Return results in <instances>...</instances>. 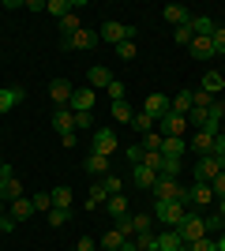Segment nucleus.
I'll use <instances>...</instances> for the list:
<instances>
[{
  "label": "nucleus",
  "mask_w": 225,
  "mask_h": 251,
  "mask_svg": "<svg viewBox=\"0 0 225 251\" xmlns=\"http://www.w3.org/2000/svg\"><path fill=\"white\" fill-rule=\"evenodd\" d=\"M184 214H188V202H184V199L154 202V218H158V221H165L169 229H180V225H184Z\"/></svg>",
  "instance_id": "f257e3e1"
},
{
  "label": "nucleus",
  "mask_w": 225,
  "mask_h": 251,
  "mask_svg": "<svg viewBox=\"0 0 225 251\" xmlns=\"http://www.w3.org/2000/svg\"><path fill=\"white\" fill-rule=\"evenodd\" d=\"M98 34H101V42L120 45V42H131V38H135V26H124V23H117V19H105Z\"/></svg>",
  "instance_id": "f03ea898"
},
{
  "label": "nucleus",
  "mask_w": 225,
  "mask_h": 251,
  "mask_svg": "<svg viewBox=\"0 0 225 251\" xmlns=\"http://www.w3.org/2000/svg\"><path fill=\"white\" fill-rule=\"evenodd\" d=\"M176 232L184 236V248H188V244H195V240H203V236H206V218H199V214H192V210H188V214H184V225H180Z\"/></svg>",
  "instance_id": "7ed1b4c3"
},
{
  "label": "nucleus",
  "mask_w": 225,
  "mask_h": 251,
  "mask_svg": "<svg viewBox=\"0 0 225 251\" xmlns=\"http://www.w3.org/2000/svg\"><path fill=\"white\" fill-rule=\"evenodd\" d=\"M150 191H154V199H158V202H169V199H184V202H188V188H180L173 176H158V184H154Z\"/></svg>",
  "instance_id": "20e7f679"
},
{
  "label": "nucleus",
  "mask_w": 225,
  "mask_h": 251,
  "mask_svg": "<svg viewBox=\"0 0 225 251\" xmlns=\"http://www.w3.org/2000/svg\"><path fill=\"white\" fill-rule=\"evenodd\" d=\"M222 161H218L214 154H206V157H199V161H195V184H210V180L218 176V173H222Z\"/></svg>",
  "instance_id": "39448f33"
},
{
  "label": "nucleus",
  "mask_w": 225,
  "mask_h": 251,
  "mask_svg": "<svg viewBox=\"0 0 225 251\" xmlns=\"http://www.w3.org/2000/svg\"><path fill=\"white\" fill-rule=\"evenodd\" d=\"M158 127L165 131V139H173V135L184 139V131H188V116H180V113H173V109H169V113L158 120Z\"/></svg>",
  "instance_id": "423d86ee"
},
{
  "label": "nucleus",
  "mask_w": 225,
  "mask_h": 251,
  "mask_svg": "<svg viewBox=\"0 0 225 251\" xmlns=\"http://www.w3.org/2000/svg\"><path fill=\"white\" fill-rule=\"evenodd\" d=\"M0 199L4 202H15V199H23V184L15 180V173H11V165L0 173Z\"/></svg>",
  "instance_id": "0eeeda50"
},
{
  "label": "nucleus",
  "mask_w": 225,
  "mask_h": 251,
  "mask_svg": "<svg viewBox=\"0 0 225 251\" xmlns=\"http://www.w3.org/2000/svg\"><path fill=\"white\" fill-rule=\"evenodd\" d=\"M214 139H218V127H203V131H195V139L188 147H192L199 157H206V154H214Z\"/></svg>",
  "instance_id": "6e6552de"
},
{
  "label": "nucleus",
  "mask_w": 225,
  "mask_h": 251,
  "mask_svg": "<svg viewBox=\"0 0 225 251\" xmlns=\"http://www.w3.org/2000/svg\"><path fill=\"white\" fill-rule=\"evenodd\" d=\"M68 109H72V113H90V109H94V90H90V86H75Z\"/></svg>",
  "instance_id": "1a4fd4ad"
},
{
  "label": "nucleus",
  "mask_w": 225,
  "mask_h": 251,
  "mask_svg": "<svg viewBox=\"0 0 225 251\" xmlns=\"http://www.w3.org/2000/svg\"><path fill=\"white\" fill-rule=\"evenodd\" d=\"M117 135H113V131H94V150H90V154H101V157H113L117 154Z\"/></svg>",
  "instance_id": "9d476101"
},
{
  "label": "nucleus",
  "mask_w": 225,
  "mask_h": 251,
  "mask_svg": "<svg viewBox=\"0 0 225 251\" xmlns=\"http://www.w3.org/2000/svg\"><path fill=\"white\" fill-rule=\"evenodd\" d=\"M72 94H75V86L68 83V79H53V83H49V98H53V109H56V105H68V101H72Z\"/></svg>",
  "instance_id": "9b49d317"
},
{
  "label": "nucleus",
  "mask_w": 225,
  "mask_h": 251,
  "mask_svg": "<svg viewBox=\"0 0 225 251\" xmlns=\"http://www.w3.org/2000/svg\"><path fill=\"white\" fill-rule=\"evenodd\" d=\"M188 52H192V60H199V64H206V60H214V56H218L214 45H210V38H192Z\"/></svg>",
  "instance_id": "f8f14e48"
},
{
  "label": "nucleus",
  "mask_w": 225,
  "mask_h": 251,
  "mask_svg": "<svg viewBox=\"0 0 225 251\" xmlns=\"http://www.w3.org/2000/svg\"><path fill=\"white\" fill-rule=\"evenodd\" d=\"M169 105H173V98H165V94H150L147 101H143V113H150L154 120H161V116L169 113Z\"/></svg>",
  "instance_id": "ddd939ff"
},
{
  "label": "nucleus",
  "mask_w": 225,
  "mask_h": 251,
  "mask_svg": "<svg viewBox=\"0 0 225 251\" xmlns=\"http://www.w3.org/2000/svg\"><path fill=\"white\" fill-rule=\"evenodd\" d=\"M75 8H83V0H45V11H49L56 23L64 19V15H72Z\"/></svg>",
  "instance_id": "4468645a"
},
{
  "label": "nucleus",
  "mask_w": 225,
  "mask_h": 251,
  "mask_svg": "<svg viewBox=\"0 0 225 251\" xmlns=\"http://www.w3.org/2000/svg\"><path fill=\"white\" fill-rule=\"evenodd\" d=\"M188 26H192L195 38H214V30H218V23L210 19V15H192V19H188Z\"/></svg>",
  "instance_id": "2eb2a0df"
},
{
  "label": "nucleus",
  "mask_w": 225,
  "mask_h": 251,
  "mask_svg": "<svg viewBox=\"0 0 225 251\" xmlns=\"http://www.w3.org/2000/svg\"><path fill=\"white\" fill-rule=\"evenodd\" d=\"M98 42H101V34H98V30H79L75 38L64 42V49H94Z\"/></svg>",
  "instance_id": "dca6fc26"
},
{
  "label": "nucleus",
  "mask_w": 225,
  "mask_h": 251,
  "mask_svg": "<svg viewBox=\"0 0 225 251\" xmlns=\"http://www.w3.org/2000/svg\"><path fill=\"white\" fill-rule=\"evenodd\" d=\"M53 127L64 135V131H75V113L68 109V105H56L53 109Z\"/></svg>",
  "instance_id": "f3484780"
},
{
  "label": "nucleus",
  "mask_w": 225,
  "mask_h": 251,
  "mask_svg": "<svg viewBox=\"0 0 225 251\" xmlns=\"http://www.w3.org/2000/svg\"><path fill=\"white\" fill-rule=\"evenodd\" d=\"M131 180H135L143 191H150L154 184H158V173H154V169H147V165L139 161V165H131Z\"/></svg>",
  "instance_id": "a211bd4d"
},
{
  "label": "nucleus",
  "mask_w": 225,
  "mask_h": 251,
  "mask_svg": "<svg viewBox=\"0 0 225 251\" xmlns=\"http://www.w3.org/2000/svg\"><path fill=\"white\" fill-rule=\"evenodd\" d=\"M23 98H26V90H23V86H4V90H0V116L11 113V105L23 101Z\"/></svg>",
  "instance_id": "6ab92c4d"
},
{
  "label": "nucleus",
  "mask_w": 225,
  "mask_h": 251,
  "mask_svg": "<svg viewBox=\"0 0 225 251\" xmlns=\"http://www.w3.org/2000/svg\"><path fill=\"white\" fill-rule=\"evenodd\" d=\"M161 19H165V23H169V26H184V23H188V19H192V11H188V8H184V4H169V8H165V11H161Z\"/></svg>",
  "instance_id": "aec40b11"
},
{
  "label": "nucleus",
  "mask_w": 225,
  "mask_h": 251,
  "mask_svg": "<svg viewBox=\"0 0 225 251\" xmlns=\"http://www.w3.org/2000/svg\"><path fill=\"white\" fill-rule=\"evenodd\" d=\"M184 150H188V143H184V139H161V157H169V161H180L184 157Z\"/></svg>",
  "instance_id": "412c9836"
},
{
  "label": "nucleus",
  "mask_w": 225,
  "mask_h": 251,
  "mask_svg": "<svg viewBox=\"0 0 225 251\" xmlns=\"http://www.w3.org/2000/svg\"><path fill=\"white\" fill-rule=\"evenodd\" d=\"M210 199H214L210 184H195V188H188V206H206Z\"/></svg>",
  "instance_id": "4be33fe9"
},
{
  "label": "nucleus",
  "mask_w": 225,
  "mask_h": 251,
  "mask_svg": "<svg viewBox=\"0 0 225 251\" xmlns=\"http://www.w3.org/2000/svg\"><path fill=\"white\" fill-rule=\"evenodd\" d=\"M113 83V75H109V68H101V64H94L90 72H86V86L90 90H98V86H109Z\"/></svg>",
  "instance_id": "5701e85b"
},
{
  "label": "nucleus",
  "mask_w": 225,
  "mask_h": 251,
  "mask_svg": "<svg viewBox=\"0 0 225 251\" xmlns=\"http://www.w3.org/2000/svg\"><path fill=\"white\" fill-rule=\"evenodd\" d=\"M180 248H184V236L176 229H165L158 236V251H180Z\"/></svg>",
  "instance_id": "b1692460"
},
{
  "label": "nucleus",
  "mask_w": 225,
  "mask_h": 251,
  "mask_svg": "<svg viewBox=\"0 0 225 251\" xmlns=\"http://www.w3.org/2000/svg\"><path fill=\"white\" fill-rule=\"evenodd\" d=\"M83 169L90 173V176H109V157H101V154H90L83 161Z\"/></svg>",
  "instance_id": "393cba45"
},
{
  "label": "nucleus",
  "mask_w": 225,
  "mask_h": 251,
  "mask_svg": "<svg viewBox=\"0 0 225 251\" xmlns=\"http://www.w3.org/2000/svg\"><path fill=\"white\" fill-rule=\"evenodd\" d=\"M105 210H109V218H113V221L128 218V199H124V195H109V199H105Z\"/></svg>",
  "instance_id": "a878e982"
},
{
  "label": "nucleus",
  "mask_w": 225,
  "mask_h": 251,
  "mask_svg": "<svg viewBox=\"0 0 225 251\" xmlns=\"http://www.w3.org/2000/svg\"><path fill=\"white\" fill-rule=\"evenodd\" d=\"M8 214H11V218H15V221H26V218H30V214H34V202L26 199V195H23V199L8 202Z\"/></svg>",
  "instance_id": "bb28decb"
},
{
  "label": "nucleus",
  "mask_w": 225,
  "mask_h": 251,
  "mask_svg": "<svg viewBox=\"0 0 225 251\" xmlns=\"http://www.w3.org/2000/svg\"><path fill=\"white\" fill-rule=\"evenodd\" d=\"M56 26H60V38H64V42H68V38H75V34L83 30V23H79V15H75V11H72V15H64V19L56 23Z\"/></svg>",
  "instance_id": "cd10ccee"
},
{
  "label": "nucleus",
  "mask_w": 225,
  "mask_h": 251,
  "mask_svg": "<svg viewBox=\"0 0 225 251\" xmlns=\"http://www.w3.org/2000/svg\"><path fill=\"white\" fill-rule=\"evenodd\" d=\"M192 94H195V90H180V94H176V98H173V105H169V109H173V113H180V116H188V113H192Z\"/></svg>",
  "instance_id": "c85d7f7f"
},
{
  "label": "nucleus",
  "mask_w": 225,
  "mask_h": 251,
  "mask_svg": "<svg viewBox=\"0 0 225 251\" xmlns=\"http://www.w3.org/2000/svg\"><path fill=\"white\" fill-rule=\"evenodd\" d=\"M105 199H109V191L101 188V180H94V184H90V199H86V210H98V206H105Z\"/></svg>",
  "instance_id": "c756f323"
},
{
  "label": "nucleus",
  "mask_w": 225,
  "mask_h": 251,
  "mask_svg": "<svg viewBox=\"0 0 225 251\" xmlns=\"http://www.w3.org/2000/svg\"><path fill=\"white\" fill-rule=\"evenodd\" d=\"M128 240V236H124V232L117 229V225H113V229L105 232V236H101V251H120V244Z\"/></svg>",
  "instance_id": "7c9ffc66"
},
{
  "label": "nucleus",
  "mask_w": 225,
  "mask_h": 251,
  "mask_svg": "<svg viewBox=\"0 0 225 251\" xmlns=\"http://www.w3.org/2000/svg\"><path fill=\"white\" fill-rule=\"evenodd\" d=\"M188 124L206 127V124H210V105H192V113H188Z\"/></svg>",
  "instance_id": "2f4dec72"
},
{
  "label": "nucleus",
  "mask_w": 225,
  "mask_h": 251,
  "mask_svg": "<svg viewBox=\"0 0 225 251\" xmlns=\"http://www.w3.org/2000/svg\"><path fill=\"white\" fill-rule=\"evenodd\" d=\"M203 90H206L210 98H214V94H222V90H225V79H222L218 72H206V75H203Z\"/></svg>",
  "instance_id": "473e14b6"
},
{
  "label": "nucleus",
  "mask_w": 225,
  "mask_h": 251,
  "mask_svg": "<svg viewBox=\"0 0 225 251\" xmlns=\"http://www.w3.org/2000/svg\"><path fill=\"white\" fill-rule=\"evenodd\" d=\"M113 120H117V124H131V120H135L131 105L128 101H113Z\"/></svg>",
  "instance_id": "72a5a7b5"
},
{
  "label": "nucleus",
  "mask_w": 225,
  "mask_h": 251,
  "mask_svg": "<svg viewBox=\"0 0 225 251\" xmlns=\"http://www.w3.org/2000/svg\"><path fill=\"white\" fill-rule=\"evenodd\" d=\"M53 206L72 210V188H53Z\"/></svg>",
  "instance_id": "f704fd0d"
},
{
  "label": "nucleus",
  "mask_w": 225,
  "mask_h": 251,
  "mask_svg": "<svg viewBox=\"0 0 225 251\" xmlns=\"http://www.w3.org/2000/svg\"><path fill=\"white\" fill-rule=\"evenodd\" d=\"M68 221H72V210H60V206H53V210H49V225H53V229L68 225Z\"/></svg>",
  "instance_id": "c9c22d12"
},
{
  "label": "nucleus",
  "mask_w": 225,
  "mask_h": 251,
  "mask_svg": "<svg viewBox=\"0 0 225 251\" xmlns=\"http://www.w3.org/2000/svg\"><path fill=\"white\" fill-rule=\"evenodd\" d=\"M101 188H105L109 195H120V191H124V180H120L117 173H109V176H101Z\"/></svg>",
  "instance_id": "e433bc0d"
},
{
  "label": "nucleus",
  "mask_w": 225,
  "mask_h": 251,
  "mask_svg": "<svg viewBox=\"0 0 225 251\" xmlns=\"http://www.w3.org/2000/svg\"><path fill=\"white\" fill-rule=\"evenodd\" d=\"M131 127H135V131H150V127H158V120H154V116H150V113H135V120H131Z\"/></svg>",
  "instance_id": "4c0bfd02"
},
{
  "label": "nucleus",
  "mask_w": 225,
  "mask_h": 251,
  "mask_svg": "<svg viewBox=\"0 0 225 251\" xmlns=\"http://www.w3.org/2000/svg\"><path fill=\"white\" fill-rule=\"evenodd\" d=\"M135 244H139V251H158V236H154V232H139V236H135Z\"/></svg>",
  "instance_id": "58836bf2"
},
{
  "label": "nucleus",
  "mask_w": 225,
  "mask_h": 251,
  "mask_svg": "<svg viewBox=\"0 0 225 251\" xmlns=\"http://www.w3.org/2000/svg\"><path fill=\"white\" fill-rule=\"evenodd\" d=\"M30 202H34V210H45V214L53 210V195H49V191H38V195H30Z\"/></svg>",
  "instance_id": "ea45409f"
},
{
  "label": "nucleus",
  "mask_w": 225,
  "mask_h": 251,
  "mask_svg": "<svg viewBox=\"0 0 225 251\" xmlns=\"http://www.w3.org/2000/svg\"><path fill=\"white\" fill-rule=\"evenodd\" d=\"M117 229L124 232L128 240H131V236H139V229H135V214H128V218H120V221H117Z\"/></svg>",
  "instance_id": "a19ab883"
},
{
  "label": "nucleus",
  "mask_w": 225,
  "mask_h": 251,
  "mask_svg": "<svg viewBox=\"0 0 225 251\" xmlns=\"http://www.w3.org/2000/svg\"><path fill=\"white\" fill-rule=\"evenodd\" d=\"M161 161H165V157H161V150H143V165H147V169H154V173H158Z\"/></svg>",
  "instance_id": "79ce46f5"
},
{
  "label": "nucleus",
  "mask_w": 225,
  "mask_h": 251,
  "mask_svg": "<svg viewBox=\"0 0 225 251\" xmlns=\"http://www.w3.org/2000/svg\"><path fill=\"white\" fill-rule=\"evenodd\" d=\"M173 38H176V45H184V49H188V45H192V26H188V23H184V26H176V30H173Z\"/></svg>",
  "instance_id": "37998d69"
},
{
  "label": "nucleus",
  "mask_w": 225,
  "mask_h": 251,
  "mask_svg": "<svg viewBox=\"0 0 225 251\" xmlns=\"http://www.w3.org/2000/svg\"><path fill=\"white\" fill-rule=\"evenodd\" d=\"M158 176H180V161H169V157H165V161H161V169H158Z\"/></svg>",
  "instance_id": "c03bdc74"
},
{
  "label": "nucleus",
  "mask_w": 225,
  "mask_h": 251,
  "mask_svg": "<svg viewBox=\"0 0 225 251\" xmlns=\"http://www.w3.org/2000/svg\"><path fill=\"white\" fill-rule=\"evenodd\" d=\"M94 127V113H75V131H90Z\"/></svg>",
  "instance_id": "a18cd8bd"
},
{
  "label": "nucleus",
  "mask_w": 225,
  "mask_h": 251,
  "mask_svg": "<svg viewBox=\"0 0 225 251\" xmlns=\"http://www.w3.org/2000/svg\"><path fill=\"white\" fill-rule=\"evenodd\" d=\"M161 139H165V135H158V131H147V135H143V150H161Z\"/></svg>",
  "instance_id": "49530a36"
},
{
  "label": "nucleus",
  "mask_w": 225,
  "mask_h": 251,
  "mask_svg": "<svg viewBox=\"0 0 225 251\" xmlns=\"http://www.w3.org/2000/svg\"><path fill=\"white\" fill-rule=\"evenodd\" d=\"M188 251H218V240H210V236H203V240L188 244Z\"/></svg>",
  "instance_id": "de8ad7c7"
},
{
  "label": "nucleus",
  "mask_w": 225,
  "mask_h": 251,
  "mask_svg": "<svg viewBox=\"0 0 225 251\" xmlns=\"http://www.w3.org/2000/svg\"><path fill=\"white\" fill-rule=\"evenodd\" d=\"M117 56H120V60H135V42H120L117 45Z\"/></svg>",
  "instance_id": "09e8293b"
},
{
  "label": "nucleus",
  "mask_w": 225,
  "mask_h": 251,
  "mask_svg": "<svg viewBox=\"0 0 225 251\" xmlns=\"http://www.w3.org/2000/svg\"><path fill=\"white\" fill-rule=\"evenodd\" d=\"M105 90H109V98H113V101H124V94H128V90H124V83H117V79H113Z\"/></svg>",
  "instance_id": "8fccbe9b"
},
{
  "label": "nucleus",
  "mask_w": 225,
  "mask_h": 251,
  "mask_svg": "<svg viewBox=\"0 0 225 251\" xmlns=\"http://www.w3.org/2000/svg\"><path fill=\"white\" fill-rule=\"evenodd\" d=\"M210 45H214V52H218V56H225V30H222V26H218V30H214V38H210Z\"/></svg>",
  "instance_id": "3c124183"
},
{
  "label": "nucleus",
  "mask_w": 225,
  "mask_h": 251,
  "mask_svg": "<svg viewBox=\"0 0 225 251\" xmlns=\"http://www.w3.org/2000/svg\"><path fill=\"white\" fill-rule=\"evenodd\" d=\"M210 191H214V195H222V199H225V169H222V173H218L214 180H210Z\"/></svg>",
  "instance_id": "603ef678"
},
{
  "label": "nucleus",
  "mask_w": 225,
  "mask_h": 251,
  "mask_svg": "<svg viewBox=\"0 0 225 251\" xmlns=\"http://www.w3.org/2000/svg\"><path fill=\"white\" fill-rule=\"evenodd\" d=\"M214 157L225 165V131H218V139H214Z\"/></svg>",
  "instance_id": "864d4df0"
},
{
  "label": "nucleus",
  "mask_w": 225,
  "mask_h": 251,
  "mask_svg": "<svg viewBox=\"0 0 225 251\" xmlns=\"http://www.w3.org/2000/svg\"><path fill=\"white\" fill-rule=\"evenodd\" d=\"M60 143H64V150H72L75 143H79V135H75V131H64V135H60Z\"/></svg>",
  "instance_id": "5fc2aeb1"
},
{
  "label": "nucleus",
  "mask_w": 225,
  "mask_h": 251,
  "mask_svg": "<svg viewBox=\"0 0 225 251\" xmlns=\"http://www.w3.org/2000/svg\"><path fill=\"white\" fill-rule=\"evenodd\" d=\"M15 229V218H11V214H4V218H0V232H11Z\"/></svg>",
  "instance_id": "6e6d98bb"
},
{
  "label": "nucleus",
  "mask_w": 225,
  "mask_h": 251,
  "mask_svg": "<svg viewBox=\"0 0 225 251\" xmlns=\"http://www.w3.org/2000/svg\"><path fill=\"white\" fill-rule=\"evenodd\" d=\"M135 229H139V232L150 229V218H147V214H135Z\"/></svg>",
  "instance_id": "4d7b16f0"
},
{
  "label": "nucleus",
  "mask_w": 225,
  "mask_h": 251,
  "mask_svg": "<svg viewBox=\"0 0 225 251\" xmlns=\"http://www.w3.org/2000/svg\"><path fill=\"white\" fill-rule=\"evenodd\" d=\"M75 248H79V251H98V248H94V240H90V236H83V240L75 244Z\"/></svg>",
  "instance_id": "13d9d810"
},
{
  "label": "nucleus",
  "mask_w": 225,
  "mask_h": 251,
  "mask_svg": "<svg viewBox=\"0 0 225 251\" xmlns=\"http://www.w3.org/2000/svg\"><path fill=\"white\" fill-rule=\"evenodd\" d=\"M128 157L135 161V165H139V161H143V147H128Z\"/></svg>",
  "instance_id": "bf43d9fd"
},
{
  "label": "nucleus",
  "mask_w": 225,
  "mask_h": 251,
  "mask_svg": "<svg viewBox=\"0 0 225 251\" xmlns=\"http://www.w3.org/2000/svg\"><path fill=\"white\" fill-rule=\"evenodd\" d=\"M120 251H139V244H135V236H131V240H124V244H120Z\"/></svg>",
  "instance_id": "052dcab7"
},
{
  "label": "nucleus",
  "mask_w": 225,
  "mask_h": 251,
  "mask_svg": "<svg viewBox=\"0 0 225 251\" xmlns=\"http://www.w3.org/2000/svg\"><path fill=\"white\" fill-rule=\"evenodd\" d=\"M218 251H225V232H222V236H218Z\"/></svg>",
  "instance_id": "680f3d73"
},
{
  "label": "nucleus",
  "mask_w": 225,
  "mask_h": 251,
  "mask_svg": "<svg viewBox=\"0 0 225 251\" xmlns=\"http://www.w3.org/2000/svg\"><path fill=\"white\" fill-rule=\"evenodd\" d=\"M218 214H222V218H225V199H222V202H218Z\"/></svg>",
  "instance_id": "e2e57ef3"
},
{
  "label": "nucleus",
  "mask_w": 225,
  "mask_h": 251,
  "mask_svg": "<svg viewBox=\"0 0 225 251\" xmlns=\"http://www.w3.org/2000/svg\"><path fill=\"white\" fill-rule=\"evenodd\" d=\"M4 214H8V210H4V199H0V218H4Z\"/></svg>",
  "instance_id": "0e129e2a"
},
{
  "label": "nucleus",
  "mask_w": 225,
  "mask_h": 251,
  "mask_svg": "<svg viewBox=\"0 0 225 251\" xmlns=\"http://www.w3.org/2000/svg\"><path fill=\"white\" fill-rule=\"evenodd\" d=\"M4 169H8V161H0V173H4Z\"/></svg>",
  "instance_id": "69168bd1"
},
{
  "label": "nucleus",
  "mask_w": 225,
  "mask_h": 251,
  "mask_svg": "<svg viewBox=\"0 0 225 251\" xmlns=\"http://www.w3.org/2000/svg\"><path fill=\"white\" fill-rule=\"evenodd\" d=\"M180 251H188V248H180Z\"/></svg>",
  "instance_id": "338daca9"
},
{
  "label": "nucleus",
  "mask_w": 225,
  "mask_h": 251,
  "mask_svg": "<svg viewBox=\"0 0 225 251\" xmlns=\"http://www.w3.org/2000/svg\"><path fill=\"white\" fill-rule=\"evenodd\" d=\"M75 251H79V248H75Z\"/></svg>",
  "instance_id": "774afa93"
}]
</instances>
